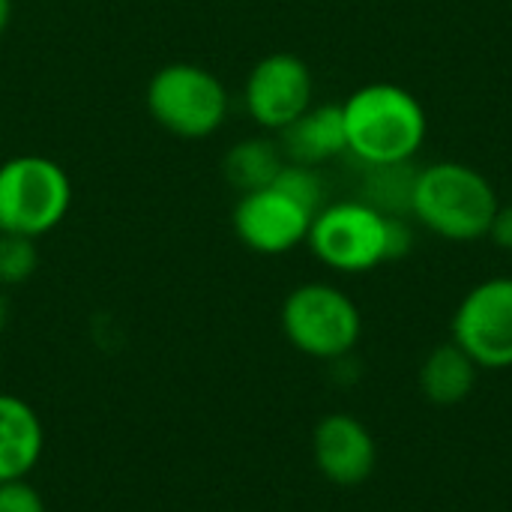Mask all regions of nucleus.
I'll use <instances>...</instances> for the list:
<instances>
[{"instance_id":"nucleus-17","label":"nucleus","mask_w":512,"mask_h":512,"mask_svg":"<svg viewBox=\"0 0 512 512\" xmlns=\"http://www.w3.org/2000/svg\"><path fill=\"white\" fill-rule=\"evenodd\" d=\"M39 267L36 240L18 234H0V288L24 285Z\"/></svg>"},{"instance_id":"nucleus-1","label":"nucleus","mask_w":512,"mask_h":512,"mask_svg":"<svg viewBox=\"0 0 512 512\" xmlns=\"http://www.w3.org/2000/svg\"><path fill=\"white\" fill-rule=\"evenodd\" d=\"M348 153L366 168L411 162L426 141V108L420 99L390 81L354 90L342 102Z\"/></svg>"},{"instance_id":"nucleus-10","label":"nucleus","mask_w":512,"mask_h":512,"mask_svg":"<svg viewBox=\"0 0 512 512\" xmlns=\"http://www.w3.org/2000/svg\"><path fill=\"white\" fill-rule=\"evenodd\" d=\"M318 471L336 486H360L372 477L378 447L372 432L351 414H327L312 432Z\"/></svg>"},{"instance_id":"nucleus-8","label":"nucleus","mask_w":512,"mask_h":512,"mask_svg":"<svg viewBox=\"0 0 512 512\" xmlns=\"http://www.w3.org/2000/svg\"><path fill=\"white\" fill-rule=\"evenodd\" d=\"M315 81L306 60L288 51H273L261 57L243 87V102L249 117L267 129L282 132L288 129L300 114L312 108Z\"/></svg>"},{"instance_id":"nucleus-7","label":"nucleus","mask_w":512,"mask_h":512,"mask_svg":"<svg viewBox=\"0 0 512 512\" xmlns=\"http://www.w3.org/2000/svg\"><path fill=\"white\" fill-rule=\"evenodd\" d=\"M453 342L480 369L512 366V276L474 285L453 315Z\"/></svg>"},{"instance_id":"nucleus-3","label":"nucleus","mask_w":512,"mask_h":512,"mask_svg":"<svg viewBox=\"0 0 512 512\" xmlns=\"http://www.w3.org/2000/svg\"><path fill=\"white\" fill-rule=\"evenodd\" d=\"M72 207V180L48 156L24 153L0 162V234L39 240L51 234Z\"/></svg>"},{"instance_id":"nucleus-20","label":"nucleus","mask_w":512,"mask_h":512,"mask_svg":"<svg viewBox=\"0 0 512 512\" xmlns=\"http://www.w3.org/2000/svg\"><path fill=\"white\" fill-rule=\"evenodd\" d=\"M12 24V0H0V36L9 30Z\"/></svg>"},{"instance_id":"nucleus-4","label":"nucleus","mask_w":512,"mask_h":512,"mask_svg":"<svg viewBox=\"0 0 512 512\" xmlns=\"http://www.w3.org/2000/svg\"><path fill=\"white\" fill-rule=\"evenodd\" d=\"M147 111L165 132L177 138H210L228 120V90L216 72L198 63H165L153 72L144 93Z\"/></svg>"},{"instance_id":"nucleus-6","label":"nucleus","mask_w":512,"mask_h":512,"mask_svg":"<svg viewBox=\"0 0 512 512\" xmlns=\"http://www.w3.org/2000/svg\"><path fill=\"white\" fill-rule=\"evenodd\" d=\"M390 219L363 198L333 201L315 213L306 243L336 273H369L390 261Z\"/></svg>"},{"instance_id":"nucleus-12","label":"nucleus","mask_w":512,"mask_h":512,"mask_svg":"<svg viewBox=\"0 0 512 512\" xmlns=\"http://www.w3.org/2000/svg\"><path fill=\"white\" fill-rule=\"evenodd\" d=\"M279 135H282L279 147L285 153V162H300V165L318 168V165L348 153L342 105H312Z\"/></svg>"},{"instance_id":"nucleus-13","label":"nucleus","mask_w":512,"mask_h":512,"mask_svg":"<svg viewBox=\"0 0 512 512\" xmlns=\"http://www.w3.org/2000/svg\"><path fill=\"white\" fill-rule=\"evenodd\" d=\"M477 369L480 366L456 342L438 345L420 366V390L432 405H459L471 396L477 384Z\"/></svg>"},{"instance_id":"nucleus-2","label":"nucleus","mask_w":512,"mask_h":512,"mask_svg":"<svg viewBox=\"0 0 512 512\" xmlns=\"http://www.w3.org/2000/svg\"><path fill=\"white\" fill-rule=\"evenodd\" d=\"M501 201L492 180L465 162H432L417 168L411 216L435 237L474 243L489 237Z\"/></svg>"},{"instance_id":"nucleus-19","label":"nucleus","mask_w":512,"mask_h":512,"mask_svg":"<svg viewBox=\"0 0 512 512\" xmlns=\"http://www.w3.org/2000/svg\"><path fill=\"white\" fill-rule=\"evenodd\" d=\"M489 237H492V243H495L498 249L512 252V201L510 204H501V207H498Z\"/></svg>"},{"instance_id":"nucleus-9","label":"nucleus","mask_w":512,"mask_h":512,"mask_svg":"<svg viewBox=\"0 0 512 512\" xmlns=\"http://www.w3.org/2000/svg\"><path fill=\"white\" fill-rule=\"evenodd\" d=\"M315 213L285 195L279 186L243 192L234 204L231 225L237 240L258 255H285L306 243Z\"/></svg>"},{"instance_id":"nucleus-14","label":"nucleus","mask_w":512,"mask_h":512,"mask_svg":"<svg viewBox=\"0 0 512 512\" xmlns=\"http://www.w3.org/2000/svg\"><path fill=\"white\" fill-rule=\"evenodd\" d=\"M285 165V153L273 138L255 135V138H243L237 141L222 162L225 180L243 195V192H255L264 189L276 180V174Z\"/></svg>"},{"instance_id":"nucleus-18","label":"nucleus","mask_w":512,"mask_h":512,"mask_svg":"<svg viewBox=\"0 0 512 512\" xmlns=\"http://www.w3.org/2000/svg\"><path fill=\"white\" fill-rule=\"evenodd\" d=\"M0 512H45V501L27 480H9L0 483Z\"/></svg>"},{"instance_id":"nucleus-5","label":"nucleus","mask_w":512,"mask_h":512,"mask_svg":"<svg viewBox=\"0 0 512 512\" xmlns=\"http://www.w3.org/2000/svg\"><path fill=\"white\" fill-rule=\"evenodd\" d=\"M282 333L306 357L342 360L363 333L357 303L336 285L306 282L297 285L282 303Z\"/></svg>"},{"instance_id":"nucleus-16","label":"nucleus","mask_w":512,"mask_h":512,"mask_svg":"<svg viewBox=\"0 0 512 512\" xmlns=\"http://www.w3.org/2000/svg\"><path fill=\"white\" fill-rule=\"evenodd\" d=\"M273 186H279L285 195H291L294 201H300L306 210L318 213L327 204V186L318 168L312 165H300V162H285L282 171L276 174Z\"/></svg>"},{"instance_id":"nucleus-21","label":"nucleus","mask_w":512,"mask_h":512,"mask_svg":"<svg viewBox=\"0 0 512 512\" xmlns=\"http://www.w3.org/2000/svg\"><path fill=\"white\" fill-rule=\"evenodd\" d=\"M3 324H6V300H3V291H0V333H3Z\"/></svg>"},{"instance_id":"nucleus-11","label":"nucleus","mask_w":512,"mask_h":512,"mask_svg":"<svg viewBox=\"0 0 512 512\" xmlns=\"http://www.w3.org/2000/svg\"><path fill=\"white\" fill-rule=\"evenodd\" d=\"M45 450L39 414L18 396L0 393V483L27 480Z\"/></svg>"},{"instance_id":"nucleus-15","label":"nucleus","mask_w":512,"mask_h":512,"mask_svg":"<svg viewBox=\"0 0 512 512\" xmlns=\"http://www.w3.org/2000/svg\"><path fill=\"white\" fill-rule=\"evenodd\" d=\"M414 180H417V168L411 162L369 168L363 201L381 210L384 216H411Z\"/></svg>"}]
</instances>
